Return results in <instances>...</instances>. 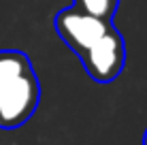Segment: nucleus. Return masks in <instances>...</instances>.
<instances>
[{"label": "nucleus", "instance_id": "7ed1b4c3", "mask_svg": "<svg viewBox=\"0 0 147 145\" xmlns=\"http://www.w3.org/2000/svg\"><path fill=\"white\" fill-rule=\"evenodd\" d=\"M111 26H113V22H109V19L94 17V15L83 13L75 7H66L55 15V30H58L60 38L77 56H81Z\"/></svg>", "mask_w": 147, "mask_h": 145}, {"label": "nucleus", "instance_id": "f03ea898", "mask_svg": "<svg viewBox=\"0 0 147 145\" xmlns=\"http://www.w3.org/2000/svg\"><path fill=\"white\" fill-rule=\"evenodd\" d=\"M81 64L96 83H111L126 66V41L115 26L81 53Z\"/></svg>", "mask_w": 147, "mask_h": 145}, {"label": "nucleus", "instance_id": "20e7f679", "mask_svg": "<svg viewBox=\"0 0 147 145\" xmlns=\"http://www.w3.org/2000/svg\"><path fill=\"white\" fill-rule=\"evenodd\" d=\"M73 7L94 17L113 22V15L119 7V0H73Z\"/></svg>", "mask_w": 147, "mask_h": 145}, {"label": "nucleus", "instance_id": "f257e3e1", "mask_svg": "<svg viewBox=\"0 0 147 145\" xmlns=\"http://www.w3.org/2000/svg\"><path fill=\"white\" fill-rule=\"evenodd\" d=\"M40 83L24 51L0 49V128H19L36 113Z\"/></svg>", "mask_w": 147, "mask_h": 145}, {"label": "nucleus", "instance_id": "39448f33", "mask_svg": "<svg viewBox=\"0 0 147 145\" xmlns=\"http://www.w3.org/2000/svg\"><path fill=\"white\" fill-rule=\"evenodd\" d=\"M143 145H147V130H145V137H143Z\"/></svg>", "mask_w": 147, "mask_h": 145}]
</instances>
